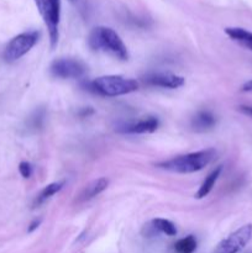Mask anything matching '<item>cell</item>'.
Instances as JSON below:
<instances>
[{"label":"cell","instance_id":"cell-10","mask_svg":"<svg viewBox=\"0 0 252 253\" xmlns=\"http://www.w3.org/2000/svg\"><path fill=\"white\" fill-rule=\"evenodd\" d=\"M192 127L195 132H207L216 125V118L208 110H202L192 119Z\"/></svg>","mask_w":252,"mask_h":253},{"label":"cell","instance_id":"cell-12","mask_svg":"<svg viewBox=\"0 0 252 253\" xmlns=\"http://www.w3.org/2000/svg\"><path fill=\"white\" fill-rule=\"evenodd\" d=\"M221 170H222V167L221 166H219V167L215 168V169L212 170L208 177H205V179L203 180L202 185H200L199 189H198L197 194H195V197H197L198 199H203V198L209 195V193L212 190L216 180L219 179L220 174H221Z\"/></svg>","mask_w":252,"mask_h":253},{"label":"cell","instance_id":"cell-8","mask_svg":"<svg viewBox=\"0 0 252 253\" xmlns=\"http://www.w3.org/2000/svg\"><path fill=\"white\" fill-rule=\"evenodd\" d=\"M143 79L148 85L167 89H177L185 84V79L183 77L172 73H152Z\"/></svg>","mask_w":252,"mask_h":253},{"label":"cell","instance_id":"cell-11","mask_svg":"<svg viewBox=\"0 0 252 253\" xmlns=\"http://www.w3.org/2000/svg\"><path fill=\"white\" fill-rule=\"evenodd\" d=\"M225 34L231 40L239 42L240 44L252 51V32L241 27H227L225 29Z\"/></svg>","mask_w":252,"mask_h":253},{"label":"cell","instance_id":"cell-13","mask_svg":"<svg viewBox=\"0 0 252 253\" xmlns=\"http://www.w3.org/2000/svg\"><path fill=\"white\" fill-rule=\"evenodd\" d=\"M109 180L106 178H99V179L93 180L91 183H89L85 188H84L83 193H82V200H90L93 198H95L96 195H99L100 193H103L104 190L108 188Z\"/></svg>","mask_w":252,"mask_h":253},{"label":"cell","instance_id":"cell-18","mask_svg":"<svg viewBox=\"0 0 252 253\" xmlns=\"http://www.w3.org/2000/svg\"><path fill=\"white\" fill-rule=\"evenodd\" d=\"M19 172L24 178H30L32 175V166L29 162H21L19 165Z\"/></svg>","mask_w":252,"mask_h":253},{"label":"cell","instance_id":"cell-3","mask_svg":"<svg viewBox=\"0 0 252 253\" xmlns=\"http://www.w3.org/2000/svg\"><path fill=\"white\" fill-rule=\"evenodd\" d=\"M88 89L98 95L114 98L133 93L138 89V83L123 76H103L89 82Z\"/></svg>","mask_w":252,"mask_h":253},{"label":"cell","instance_id":"cell-6","mask_svg":"<svg viewBox=\"0 0 252 253\" xmlns=\"http://www.w3.org/2000/svg\"><path fill=\"white\" fill-rule=\"evenodd\" d=\"M252 237V224H247L237 229L222 240L212 253H239L247 246Z\"/></svg>","mask_w":252,"mask_h":253},{"label":"cell","instance_id":"cell-9","mask_svg":"<svg viewBox=\"0 0 252 253\" xmlns=\"http://www.w3.org/2000/svg\"><path fill=\"white\" fill-rule=\"evenodd\" d=\"M160 126V120L155 116H147L145 119L135 121V123L126 124L120 128L121 132L126 133H152Z\"/></svg>","mask_w":252,"mask_h":253},{"label":"cell","instance_id":"cell-7","mask_svg":"<svg viewBox=\"0 0 252 253\" xmlns=\"http://www.w3.org/2000/svg\"><path fill=\"white\" fill-rule=\"evenodd\" d=\"M39 12L41 14L47 29H48L49 40H51V46L54 47L58 41V24L59 17L54 12L53 6H52L51 0H35Z\"/></svg>","mask_w":252,"mask_h":253},{"label":"cell","instance_id":"cell-4","mask_svg":"<svg viewBox=\"0 0 252 253\" xmlns=\"http://www.w3.org/2000/svg\"><path fill=\"white\" fill-rule=\"evenodd\" d=\"M40 39L39 31H27L17 35L10 40L2 51V59L7 63L17 61L22 56L31 51L32 47L37 43Z\"/></svg>","mask_w":252,"mask_h":253},{"label":"cell","instance_id":"cell-17","mask_svg":"<svg viewBox=\"0 0 252 253\" xmlns=\"http://www.w3.org/2000/svg\"><path fill=\"white\" fill-rule=\"evenodd\" d=\"M43 119H44V113L42 110L36 111L31 118L29 119V128H40L42 126V123H43Z\"/></svg>","mask_w":252,"mask_h":253},{"label":"cell","instance_id":"cell-19","mask_svg":"<svg viewBox=\"0 0 252 253\" xmlns=\"http://www.w3.org/2000/svg\"><path fill=\"white\" fill-rule=\"evenodd\" d=\"M240 111H242L244 114H246V115H250L252 116V105H242L240 106Z\"/></svg>","mask_w":252,"mask_h":253},{"label":"cell","instance_id":"cell-1","mask_svg":"<svg viewBox=\"0 0 252 253\" xmlns=\"http://www.w3.org/2000/svg\"><path fill=\"white\" fill-rule=\"evenodd\" d=\"M215 155H216V152H215L214 148H207V150L198 151V152L177 156V157H173L170 160L157 163L156 166L161 169L168 170V172L189 174V173H195L204 169L214 160Z\"/></svg>","mask_w":252,"mask_h":253},{"label":"cell","instance_id":"cell-21","mask_svg":"<svg viewBox=\"0 0 252 253\" xmlns=\"http://www.w3.org/2000/svg\"><path fill=\"white\" fill-rule=\"evenodd\" d=\"M241 90L242 91H252V81L246 82V83L241 86Z\"/></svg>","mask_w":252,"mask_h":253},{"label":"cell","instance_id":"cell-14","mask_svg":"<svg viewBox=\"0 0 252 253\" xmlns=\"http://www.w3.org/2000/svg\"><path fill=\"white\" fill-rule=\"evenodd\" d=\"M64 182H56V183H51V184L46 185L43 189L40 192V194L37 195L36 199L34 202V208L40 207V205L43 204L46 200H48L49 198L53 197L54 194H57L58 192H61L62 188H63Z\"/></svg>","mask_w":252,"mask_h":253},{"label":"cell","instance_id":"cell-15","mask_svg":"<svg viewBox=\"0 0 252 253\" xmlns=\"http://www.w3.org/2000/svg\"><path fill=\"white\" fill-rule=\"evenodd\" d=\"M198 242L195 236L188 235L183 239L178 240L174 244V252L175 253H194L197 251Z\"/></svg>","mask_w":252,"mask_h":253},{"label":"cell","instance_id":"cell-16","mask_svg":"<svg viewBox=\"0 0 252 253\" xmlns=\"http://www.w3.org/2000/svg\"><path fill=\"white\" fill-rule=\"evenodd\" d=\"M151 225H152L153 230L161 232V234L167 235V236L169 237L177 235V227H175V225L167 219H161V217L153 219L152 221H151Z\"/></svg>","mask_w":252,"mask_h":253},{"label":"cell","instance_id":"cell-5","mask_svg":"<svg viewBox=\"0 0 252 253\" xmlns=\"http://www.w3.org/2000/svg\"><path fill=\"white\" fill-rule=\"evenodd\" d=\"M49 72L56 78L76 79L81 78L86 73V66L77 58L63 57V58H57L52 62Z\"/></svg>","mask_w":252,"mask_h":253},{"label":"cell","instance_id":"cell-22","mask_svg":"<svg viewBox=\"0 0 252 253\" xmlns=\"http://www.w3.org/2000/svg\"><path fill=\"white\" fill-rule=\"evenodd\" d=\"M72 1H74V0H72Z\"/></svg>","mask_w":252,"mask_h":253},{"label":"cell","instance_id":"cell-2","mask_svg":"<svg viewBox=\"0 0 252 253\" xmlns=\"http://www.w3.org/2000/svg\"><path fill=\"white\" fill-rule=\"evenodd\" d=\"M88 44L94 51H103L113 54L121 61L128 59V52L121 37L110 27L98 26L91 30Z\"/></svg>","mask_w":252,"mask_h":253},{"label":"cell","instance_id":"cell-20","mask_svg":"<svg viewBox=\"0 0 252 253\" xmlns=\"http://www.w3.org/2000/svg\"><path fill=\"white\" fill-rule=\"evenodd\" d=\"M40 224H41V220H35V221H32L31 222V225H30V227H29V232H32V231H35V230L37 229V227L40 226Z\"/></svg>","mask_w":252,"mask_h":253}]
</instances>
